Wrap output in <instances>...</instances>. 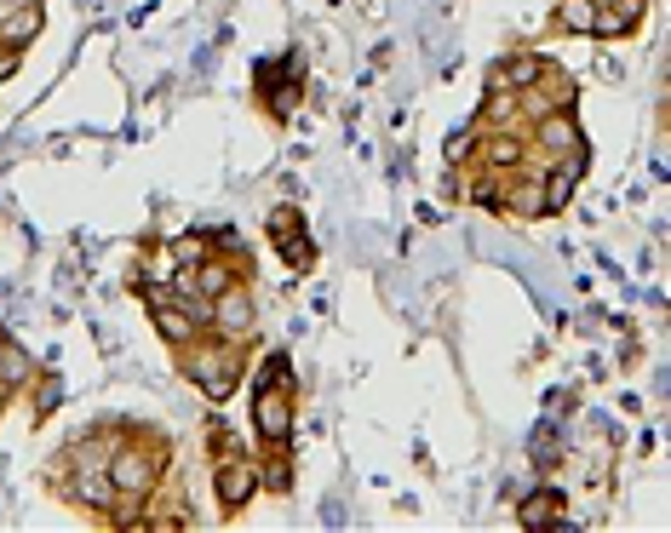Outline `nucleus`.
<instances>
[{
  "mask_svg": "<svg viewBox=\"0 0 671 533\" xmlns=\"http://www.w3.org/2000/svg\"><path fill=\"white\" fill-rule=\"evenodd\" d=\"M258 384H288V391H293V361L288 356H270V361L258 367Z\"/></svg>",
  "mask_w": 671,
  "mask_h": 533,
  "instance_id": "obj_19",
  "label": "nucleus"
},
{
  "mask_svg": "<svg viewBox=\"0 0 671 533\" xmlns=\"http://www.w3.org/2000/svg\"><path fill=\"white\" fill-rule=\"evenodd\" d=\"M643 7L648 0H615V7H597L592 12V40H632L643 29Z\"/></svg>",
  "mask_w": 671,
  "mask_h": 533,
  "instance_id": "obj_10",
  "label": "nucleus"
},
{
  "mask_svg": "<svg viewBox=\"0 0 671 533\" xmlns=\"http://www.w3.org/2000/svg\"><path fill=\"white\" fill-rule=\"evenodd\" d=\"M167 253H173V264H201L207 258V236H178Z\"/></svg>",
  "mask_w": 671,
  "mask_h": 533,
  "instance_id": "obj_18",
  "label": "nucleus"
},
{
  "mask_svg": "<svg viewBox=\"0 0 671 533\" xmlns=\"http://www.w3.org/2000/svg\"><path fill=\"white\" fill-rule=\"evenodd\" d=\"M264 230L276 236V253L288 258L293 270H311V264H316V248H304V241H311V230H304V213H299V207H270Z\"/></svg>",
  "mask_w": 671,
  "mask_h": 533,
  "instance_id": "obj_8",
  "label": "nucleus"
},
{
  "mask_svg": "<svg viewBox=\"0 0 671 533\" xmlns=\"http://www.w3.org/2000/svg\"><path fill=\"white\" fill-rule=\"evenodd\" d=\"M253 327H258V299H253V287H248V281H230V287L213 299V333L248 344Z\"/></svg>",
  "mask_w": 671,
  "mask_h": 533,
  "instance_id": "obj_6",
  "label": "nucleus"
},
{
  "mask_svg": "<svg viewBox=\"0 0 671 533\" xmlns=\"http://www.w3.org/2000/svg\"><path fill=\"white\" fill-rule=\"evenodd\" d=\"M517 522H522V528H568V522H562V499L552 494V487H540L534 499H522V505H517Z\"/></svg>",
  "mask_w": 671,
  "mask_h": 533,
  "instance_id": "obj_13",
  "label": "nucleus"
},
{
  "mask_svg": "<svg viewBox=\"0 0 671 533\" xmlns=\"http://www.w3.org/2000/svg\"><path fill=\"white\" fill-rule=\"evenodd\" d=\"M528 161V143L517 132H494V138H482V167L488 173H517Z\"/></svg>",
  "mask_w": 671,
  "mask_h": 533,
  "instance_id": "obj_12",
  "label": "nucleus"
},
{
  "mask_svg": "<svg viewBox=\"0 0 671 533\" xmlns=\"http://www.w3.org/2000/svg\"><path fill=\"white\" fill-rule=\"evenodd\" d=\"M178 367H185V379H195L201 396L224 407L236 396L241 373H248V344H236L224 333H201V339H190L185 351H178Z\"/></svg>",
  "mask_w": 671,
  "mask_h": 533,
  "instance_id": "obj_1",
  "label": "nucleus"
},
{
  "mask_svg": "<svg viewBox=\"0 0 671 533\" xmlns=\"http://www.w3.org/2000/svg\"><path fill=\"white\" fill-rule=\"evenodd\" d=\"M35 29H40V7H35V0H29V7H17L12 17H0V40H7V52H17Z\"/></svg>",
  "mask_w": 671,
  "mask_h": 533,
  "instance_id": "obj_14",
  "label": "nucleus"
},
{
  "mask_svg": "<svg viewBox=\"0 0 671 533\" xmlns=\"http://www.w3.org/2000/svg\"><path fill=\"white\" fill-rule=\"evenodd\" d=\"M585 150V127L568 110H557V115H540L534 120V150H528V167H545V161H562V155H580Z\"/></svg>",
  "mask_w": 671,
  "mask_h": 533,
  "instance_id": "obj_5",
  "label": "nucleus"
},
{
  "mask_svg": "<svg viewBox=\"0 0 671 533\" xmlns=\"http://www.w3.org/2000/svg\"><path fill=\"white\" fill-rule=\"evenodd\" d=\"M592 7H615V0H592Z\"/></svg>",
  "mask_w": 671,
  "mask_h": 533,
  "instance_id": "obj_20",
  "label": "nucleus"
},
{
  "mask_svg": "<svg viewBox=\"0 0 671 533\" xmlns=\"http://www.w3.org/2000/svg\"><path fill=\"white\" fill-rule=\"evenodd\" d=\"M545 183H540V195H545V213H562L568 201H574V190L585 183V150L580 155H562V161H545Z\"/></svg>",
  "mask_w": 671,
  "mask_h": 533,
  "instance_id": "obj_9",
  "label": "nucleus"
},
{
  "mask_svg": "<svg viewBox=\"0 0 671 533\" xmlns=\"http://www.w3.org/2000/svg\"><path fill=\"white\" fill-rule=\"evenodd\" d=\"M545 69H552V58H540V52H511V58H499V69H494V75H488V87L528 92L534 80H545Z\"/></svg>",
  "mask_w": 671,
  "mask_h": 533,
  "instance_id": "obj_11",
  "label": "nucleus"
},
{
  "mask_svg": "<svg viewBox=\"0 0 671 533\" xmlns=\"http://www.w3.org/2000/svg\"><path fill=\"white\" fill-rule=\"evenodd\" d=\"M0 351H7V333H0Z\"/></svg>",
  "mask_w": 671,
  "mask_h": 533,
  "instance_id": "obj_21",
  "label": "nucleus"
},
{
  "mask_svg": "<svg viewBox=\"0 0 671 533\" xmlns=\"http://www.w3.org/2000/svg\"><path fill=\"white\" fill-rule=\"evenodd\" d=\"M0 384H7V391H24V384H29V356L17 351V344L0 351Z\"/></svg>",
  "mask_w": 671,
  "mask_h": 533,
  "instance_id": "obj_17",
  "label": "nucleus"
},
{
  "mask_svg": "<svg viewBox=\"0 0 671 533\" xmlns=\"http://www.w3.org/2000/svg\"><path fill=\"white\" fill-rule=\"evenodd\" d=\"M161 477H167V436H150V430H121L110 447V482L115 499H150Z\"/></svg>",
  "mask_w": 671,
  "mask_h": 533,
  "instance_id": "obj_2",
  "label": "nucleus"
},
{
  "mask_svg": "<svg viewBox=\"0 0 671 533\" xmlns=\"http://www.w3.org/2000/svg\"><path fill=\"white\" fill-rule=\"evenodd\" d=\"M258 487H270V494H293V459H288V447H276V454L258 465Z\"/></svg>",
  "mask_w": 671,
  "mask_h": 533,
  "instance_id": "obj_15",
  "label": "nucleus"
},
{
  "mask_svg": "<svg viewBox=\"0 0 671 533\" xmlns=\"http://www.w3.org/2000/svg\"><path fill=\"white\" fill-rule=\"evenodd\" d=\"M213 499H218V510L224 517H241L253 499H258V459L253 454H218L213 459Z\"/></svg>",
  "mask_w": 671,
  "mask_h": 533,
  "instance_id": "obj_3",
  "label": "nucleus"
},
{
  "mask_svg": "<svg viewBox=\"0 0 671 533\" xmlns=\"http://www.w3.org/2000/svg\"><path fill=\"white\" fill-rule=\"evenodd\" d=\"M592 0H557V17H552V24H557V35H585V29H592Z\"/></svg>",
  "mask_w": 671,
  "mask_h": 533,
  "instance_id": "obj_16",
  "label": "nucleus"
},
{
  "mask_svg": "<svg viewBox=\"0 0 671 533\" xmlns=\"http://www.w3.org/2000/svg\"><path fill=\"white\" fill-rule=\"evenodd\" d=\"M293 391L288 384H258V396H253V436L270 447H293Z\"/></svg>",
  "mask_w": 671,
  "mask_h": 533,
  "instance_id": "obj_4",
  "label": "nucleus"
},
{
  "mask_svg": "<svg viewBox=\"0 0 671 533\" xmlns=\"http://www.w3.org/2000/svg\"><path fill=\"white\" fill-rule=\"evenodd\" d=\"M144 304H150V321H155V333L161 339H167L173 344V351H185V344L190 339H201V333H207V327H201L190 310H185V304H178V299H167V287H144Z\"/></svg>",
  "mask_w": 671,
  "mask_h": 533,
  "instance_id": "obj_7",
  "label": "nucleus"
}]
</instances>
